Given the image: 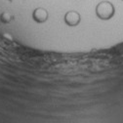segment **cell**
I'll return each instance as SVG.
<instances>
[{
    "label": "cell",
    "mask_w": 123,
    "mask_h": 123,
    "mask_svg": "<svg viewBox=\"0 0 123 123\" xmlns=\"http://www.w3.org/2000/svg\"><path fill=\"white\" fill-rule=\"evenodd\" d=\"M122 1H123V0H122Z\"/></svg>",
    "instance_id": "cell-6"
},
{
    "label": "cell",
    "mask_w": 123,
    "mask_h": 123,
    "mask_svg": "<svg viewBox=\"0 0 123 123\" xmlns=\"http://www.w3.org/2000/svg\"><path fill=\"white\" fill-rule=\"evenodd\" d=\"M115 14V8L110 1H102L96 7V15L100 20L109 21Z\"/></svg>",
    "instance_id": "cell-1"
},
{
    "label": "cell",
    "mask_w": 123,
    "mask_h": 123,
    "mask_svg": "<svg viewBox=\"0 0 123 123\" xmlns=\"http://www.w3.org/2000/svg\"><path fill=\"white\" fill-rule=\"evenodd\" d=\"M11 20H12V16L10 15V13H8V12H4V13H2V14H1V16H0V21H1L2 23H4V24H8V23H10Z\"/></svg>",
    "instance_id": "cell-4"
},
{
    "label": "cell",
    "mask_w": 123,
    "mask_h": 123,
    "mask_svg": "<svg viewBox=\"0 0 123 123\" xmlns=\"http://www.w3.org/2000/svg\"><path fill=\"white\" fill-rule=\"evenodd\" d=\"M65 23L68 26H76L81 22V16L78 12L76 11H68L65 15Z\"/></svg>",
    "instance_id": "cell-2"
},
{
    "label": "cell",
    "mask_w": 123,
    "mask_h": 123,
    "mask_svg": "<svg viewBox=\"0 0 123 123\" xmlns=\"http://www.w3.org/2000/svg\"><path fill=\"white\" fill-rule=\"evenodd\" d=\"M0 23H1V21H0Z\"/></svg>",
    "instance_id": "cell-5"
},
{
    "label": "cell",
    "mask_w": 123,
    "mask_h": 123,
    "mask_svg": "<svg viewBox=\"0 0 123 123\" xmlns=\"http://www.w3.org/2000/svg\"><path fill=\"white\" fill-rule=\"evenodd\" d=\"M49 14L47 10H45L44 8H36L33 13H32V19L38 23V24H43L48 20Z\"/></svg>",
    "instance_id": "cell-3"
}]
</instances>
